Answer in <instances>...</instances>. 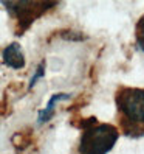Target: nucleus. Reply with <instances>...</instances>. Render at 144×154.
<instances>
[{
  "label": "nucleus",
  "mask_w": 144,
  "mask_h": 154,
  "mask_svg": "<svg viewBox=\"0 0 144 154\" xmlns=\"http://www.w3.org/2000/svg\"><path fill=\"white\" fill-rule=\"evenodd\" d=\"M121 131L127 137L144 135V89L119 87L115 95Z\"/></svg>",
  "instance_id": "obj_1"
},
{
  "label": "nucleus",
  "mask_w": 144,
  "mask_h": 154,
  "mask_svg": "<svg viewBox=\"0 0 144 154\" xmlns=\"http://www.w3.org/2000/svg\"><path fill=\"white\" fill-rule=\"evenodd\" d=\"M68 98H71V95H68V94H62V92H60V94L51 95L48 104L45 106L42 111H39L37 123H39V125H43V123L50 122V120H51V117H53V114H54V107H56V104H57L59 101H62V100H68Z\"/></svg>",
  "instance_id": "obj_5"
},
{
  "label": "nucleus",
  "mask_w": 144,
  "mask_h": 154,
  "mask_svg": "<svg viewBox=\"0 0 144 154\" xmlns=\"http://www.w3.org/2000/svg\"><path fill=\"white\" fill-rule=\"evenodd\" d=\"M2 59H3V64L8 66L10 69L20 70L25 67V55L22 51L20 44L17 42H11L6 48H3Z\"/></svg>",
  "instance_id": "obj_4"
},
{
  "label": "nucleus",
  "mask_w": 144,
  "mask_h": 154,
  "mask_svg": "<svg viewBox=\"0 0 144 154\" xmlns=\"http://www.w3.org/2000/svg\"><path fill=\"white\" fill-rule=\"evenodd\" d=\"M43 76H45V62L42 61L40 64L37 66V69H36V72H34V75H33V78H31V81H30L28 89H33V87L36 86V83H37L39 79H42Z\"/></svg>",
  "instance_id": "obj_7"
},
{
  "label": "nucleus",
  "mask_w": 144,
  "mask_h": 154,
  "mask_svg": "<svg viewBox=\"0 0 144 154\" xmlns=\"http://www.w3.org/2000/svg\"><path fill=\"white\" fill-rule=\"evenodd\" d=\"M135 38H137V44L138 47L144 51V16L138 20L137 28H135Z\"/></svg>",
  "instance_id": "obj_6"
},
{
  "label": "nucleus",
  "mask_w": 144,
  "mask_h": 154,
  "mask_svg": "<svg viewBox=\"0 0 144 154\" xmlns=\"http://www.w3.org/2000/svg\"><path fill=\"white\" fill-rule=\"evenodd\" d=\"M82 135L79 140V154H109L119 139L116 126L109 123H98L96 117L82 119L81 125Z\"/></svg>",
  "instance_id": "obj_2"
},
{
  "label": "nucleus",
  "mask_w": 144,
  "mask_h": 154,
  "mask_svg": "<svg viewBox=\"0 0 144 154\" xmlns=\"http://www.w3.org/2000/svg\"><path fill=\"white\" fill-rule=\"evenodd\" d=\"M2 5L10 11V14L17 22L16 34H23L36 19H39L48 10L54 8L57 3L56 2H2Z\"/></svg>",
  "instance_id": "obj_3"
}]
</instances>
